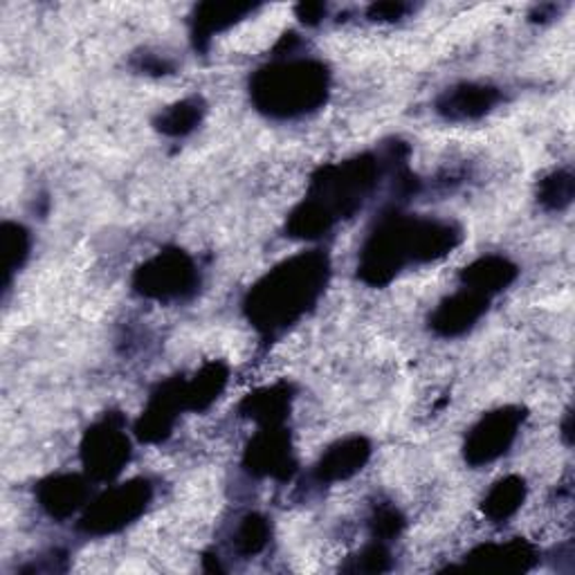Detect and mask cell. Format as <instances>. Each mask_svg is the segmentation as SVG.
I'll return each mask as SVG.
<instances>
[{
  "label": "cell",
  "instance_id": "12",
  "mask_svg": "<svg viewBox=\"0 0 575 575\" xmlns=\"http://www.w3.org/2000/svg\"><path fill=\"white\" fill-rule=\"evenodd\" d=\"M479 562V566L485 568H526V564L533 560V551L524 542H506V544H491L485 549H479L470 555Z\"/></svg>",
  "mask_w": 575,
  "mask_h": 575
},
{
  "label": "cell",
  "instance_id": "13",
  "mask_svg": "<svg viewBox=\"0 0 575 575\" xmlns=\"http://www.w3.org/2000/svg\"><path fill=\"white\" fill-rule=\"evenodd\" d=\"M524 502V483L517 476H508L499 481L495 488L485 497V515L491 519L510 517L519 504Z\"/></svg>",
  "mask_w": 575,
  "mask_h": 575
},
{
  "label": "cell",
  "instance_id": "11",
  "mask_svg": "<svg viewBox=\"0 0 575 575\" xmlns=\"http://www.w3.org/2000/svg\"><path fill=\"white\" fill-rule=\"evenodd\" d=\"M41 502L55 517H66L74 513L83 502V485L74 476H61L46 483L41 491Z\"/></svg>",
  "mask_w": 575,
  "mask_h": 575
},
{
  "label": "cell",
  "instance_id": "7",
  "mask_svg": "<svg viewBox=\"0 0 575 575\" xmlns=\"http://www.w3.org/2000/svg\"><path fill=\"white\" fill-rule=\"evenodd\" d=\"M85 463L97 476H113L128 459V438L113 423H104L88 434Z\"/></svg>",
  "mask_w": 575,
  "mask_h": 575
},
{
  "label": "cell",
  "instance_id": "8",
  "mask_svg": "<svg viewBox=\"0 0 575 575\" xmlns=\"http://www.w3.org/2000/svg\"><path fill=\"white\" fill-rule=\"evenodd\" d=\"M485 295L476 290H463L455 297H450L444 306L434 313V329H438L444 335H457L463 333L468 326H472L485 306Z\"/></svg>",
  "mask_w": 575,
  "mask_h": 575
},
{
  "label": "cell",
  "instance_id": "9",
  "mask_svg": "<svg viewBox=\"0 0 575 575\" xmlns=\"http://www.w3.org/2000/svg\"><path fill=\"white\" fill-rule=\"evenodd\" d=\"M497 102V91L485 85H461L450 91L438 104V111L452 119H470L491 111Z\"/></svg>",
  "mask_w": 575,
  "mask_h": 575
},
{
  "label": "cell",
  "instance_id": "16",
  "mask_svg": "<svg viewBox=\"0 0 575 575\" xmlns=\"http://www.w3.org/2000/svg\"><path fill=\"white\" fill-rule=\"evenodd\" d=\"M573 196V181L568 173H553L551 179L542 185V203L551 207H562Z\"/></svg>",
  "mask_w": 575,
  "mask_h": 575
},
{
  "label": "cell",
  "instance_id": "10",
  "mask_svg": "<svg viewBox=\"0 0 575 575\" xmlns=\"http://www.w3.org/2000/svg\"><path fill=\"white\" fill-rule=\"evenodd\" d=\"M369 455V448L363 438L356 440H346V444H340L337 448H333L320 463V479H329V481H337L344 479L348 474L356 472L365 459Z\"/></svg>",
  "mask_w": 575,
  "mask_h": 575
},
{
  "label": "cell",
  "instance_id": "1",
  "mask_svg": "<svg viewBox=\"0 0 575 575\" xmlns=\"http://www.w3.org/2000/svg\"><path fill=\"white\" fill-rule=\"evenodd\" d=\"M326 271L322 254H301L286 261L250 292L248 311L252 320L268 331L290 324L315 301Z\"/></svg>",
  "mask_w": 575,
  "mask_h": 575
},
{
  "label": "cell",
  "instance_id": "14",
  "mask_svg": "<svg viewBox=\"0 0 575 575\" xmlns=\"http://www.w3.org/2000/svg\"><path fill=\"white\" fill-rule=\"evenodd\" d=\"M265 544H268V526H265V519L258 517L243 519V524L237 528L234 549L241 555H256L258 551H263Z\"/></svg>",
  "mask_w": 575,
  "mask_h": 575
},
{
  "label": "cell",
  "instance_id": "2",
  "mask_svg": "<svg viewBox=\"0 0 575 575\" xmlns=\"http://www.w3.org/2000/svg\"><path fill=\"white\" fill-rule=\"evenodd\" d=\"M457 243V232L448 223L432 220H387L365 248L360 273L371 284L387 281L403 268L405 261H427L446 254Z\"/></svg>",
  "mask_w": 575,
  "mask_h": 575
},
{
  "label": "cell",
  "instance_id": "6",
  "mask_svg": "<svg viewBox=\"0 0 575 575\" xmlns=\"http://www.w3.org/2000/svg\"><path fill=\"white\" fill-rule=\"evenodd\" d=\"M519 423H521L519 410H510V407L485 416L468 438L465 455L470 463L481 465L502 457L515 440Z\"/></svg>",
  "mask_w": 575,
  "mask_h": 575
},
{
  "label": "cell",
  "instance_id": "15",
  "mask_svg": "<svg viewBox=\"0 0 575 575\" xmlns=\"http://www.w3.org/2000/svg\"><path fill=\"white\" fill-rule=\"evenodd\" d=\"M198 117H200L198 102H181L162 117V130L171 133V136H183V133L194 128Z\"/></svg>",
  "mask_w": 575,
  "mask_h": 575
},
{
  "label": "cell",
  "instance_id": "4",
  "mask_svg": "<svg viewBox=\"0 0 575 575\" xmlns=\"http://www.w3.org/2000/svg\"><path fill=\"white\" fill-rule=\"evenodd\" d=\"M151 488L147 481H130L106 493L83 517V526L93 533H111L136 519L149 504Z\"/></svg>",
  "mask_w": 575,
  "mask_h": 575
},
{
  "label": "cell",
  "instance_id": "3",
  "mask_svg": "<svg viewBox=\"0 0 575 575\" xmlns=\"http://www.w3.org/2000/svg\"><path fill=\"white\" fill-rule=\"evenodd\" d=\"M329 74L315 61H284L254 77L252 95L261 111L275 117H295L324 104Z\"/></svg>",
  "mask_w": 575,
  "mask_h": 575
},
{
  "label": "cell",
  "instance_id": "17",
  "mask_svg": "<svg viewBox=\"0 0 575 575\" xmlns=\"http://www.w3.org/2000/svg\"><path fill=\"white\" fill-rule=\"evenodd\" d=\"M223 380H226V376L220 373L218 367L211 369L209 373H205L200 378V393H203V398H209L214 391H218V387L223 384ZM189 398H194V401L198 403V380L192 387H187V391L183 393V401H189Z\"/></svg>",
  "mask_w": 575,
  "mask_h": 575
},
{
  "label": "cell",
  "instance_id": "5",
  "mask_svg": "<svg viewBox=\"0 0 575 575\" xmlns=\"http://www.w3.org/2000/svg\"><path fill=\"white\" fill-rule=\"evenodd\" d=\"M138 288L156 299L187 295L196 284V268L183 252H164L149 261L138 273Z\"/></svg>",
  "mask_w": 575,
  "mask_h": 575
}]
</instances>
